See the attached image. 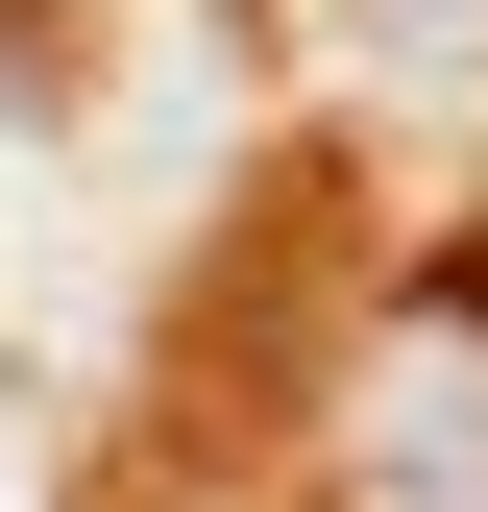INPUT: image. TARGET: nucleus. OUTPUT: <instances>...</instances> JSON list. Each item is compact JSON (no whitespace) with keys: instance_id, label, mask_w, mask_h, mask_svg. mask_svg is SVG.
<instances>
[{"instance_id":"1","label":"nucleus","mask_w":488,"mask_h":512,"mask_svg":"<svg viewBox=\"0 0 488 512\" xmlns=\"http://www.w3.org/2000/svg\"><path fill=\"white\" fill-rule=\"evenodd\" d=\"M0 171H25V49H0Z\"/></svg>"}]
</instances>
